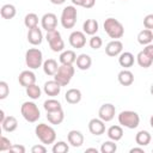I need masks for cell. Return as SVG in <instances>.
Here are the masks:
<instances>
[{"mask_svg":"<svg viewBox=\"0 0 153 153\" xmlns=\"http://www.w3.org/2000/svg\"><path fill=\"white\" fill-rule=\"evenodd\" d=\"M35 133L36 136L39 139V141L43 145H50L54 143V141L56 140V131L53 127L45 124V123H39L36 126L35 128Z\"/></svg>","mask_w":153,"mask_h":153,"instance_id":"cell-1","label":"cell"},{"mask_svg":"<svg viewBox=\"0 0 153 153\" xmlns=\"http://www.w3.org/2000/svg\"><path fill=\"white\" fill-rule=\"evenodd\" d=\"M104 31L108 33L110 38L118 39L124 35V27L121 22L115 18H106L104 22Z\"/></svg>","mask_w":153,"mask_h":153,"instance_id":"cell-2","label":"cell"},{"mask_svg":"<svg viewBox=\"0 0 153 153\" xmlns=\"http://www.w3.org/2000/svg\"><path fill=\"white\" fill-rule=\"evenodd\" d=\"M20 112H22V116L24 117V120L30 123L38 121V118L41 117L39 109L33 102H24L20 106Z\"/></svg>","mask_w":153,"mask_h":153,"instance_id":"cell-3","label":"cell"},{"mask_svg":"<svg viewBox=\"0 0 153 153\" xmlns=\"http://www.w3.org/2000/svg\"><path fill=\"white\" fill-rule=\"evenodd\" d=\"M74 72L73 65H61L54 75V80H56L61 86H67L74 75Z\"/></svg>","mask_w":153,"mask_h":153,"instance_id":"cell-4","label":"cell"},{"mask_svg":"<svg viewBox=\"0 0 153 153\" xmlns=\"http://www.w3.org/2000/svg\"><path fill=\"white\" fill-rule=\"evenodd\" d=\"M118 122L121 126H123L128 129H135L140 123V116L135 111L126 110V111L120 112Z\"/></svg>","mask_w":153,"mask_h":153,"instance_id":"cell-5","label":"cell"},{"mask_svg":"<svg viewBox=\"0 0 153 153\" xmlns=\"http://www.w3.org/2000/svg\"><path fill=\"white\" fill-rule=\"evenodd\" d=\"M25 63L30 69H37L43 63L42 51L37 48H31L25 53Z\"/></svg>","mask_w":153,"mask_h":153,"instance_id":"cell-6","label":"cell"},{"mask_svg":"<svg viewBox=\"0 0 153 153\" xmlns=\"http://www.w3.org/2000/svg\"><path fill=\"white\" fill-rule=\"evenodd\" d=\"M76 8L74 6H66L62 10L61 14V24L65 29H72L74 27L76 23Z\"/></svg>","mask_w":153,"mask_h":153,"instance_id":"cell-7","label":"cell"},{"mask_svg":"<svg viewBox=\"0 0 153 153\" xmlns=\"http://www.w3.org/2000/svg\"><path fill=\"white\" fill-rule=\"evenodd\" d=\"M45 39L49 43V47L51 48L53 51L57 53V51H62L65 48V42L61 38V33L55 29L51 31H47V36Z\"/></svg>","mask_w":153,"mask_h":153,"instance_id":"cell-8","label":"cell"},{"mask_svg":"<svg viewBox=\"0 0 153 153\" xmlns=\"http://www.w3.org/2000/svg\"><path fill=\"white\" fill-rule=\"evenodd\" d=\"M115 114H116V108L115 105H112L111 103H106V104H103L99 110H98V116L100 120H103L104 122H109L111 121L114 117H115Z\"/></svg>","mask_w":153,"mask_h":153,"instance_id":"cell-9","label":"cell"},{"mask_svg":"<svg viewBox=\"0 0 153 153\" xmlns=\"http://www.w3.org/2000/svg\"><path fill=\"white\" fill-rule=\"evenodd\" d=\"M69 44H71L73 48H76V49L82 48V47L86 44V36H85V32H81V31H73V32L69 35Z\"/></svg>","mask_w":153,"mask_h":153,"instance_id":"cell-10","label":"cell"},{"mask_svg":"<svg viewBox=\"0 0 153 153\" xmlns=\"http://www.w3.org/2000/svg\"><path fill=\"white\" fill-rule=\"evenodd\" d=\"M41 23H42V27L45 31L55 30L57 26V17L54 13H45L41 19Z\"/></svg>","mask_w":153,"mask_h":153,"instance_id":"cell-11","label":"cell"},{"mask_svg":"<svg viewBox=\"0 0 153 153\" xmlns=\"http://www.w3.org/2000/svg\"><path fill=\"white\" fill-rule=\"evenodd\" d=\"M122 50H123V44H122V42L118 41V39H114V41L109 42V43L106 44V47H105V53H106V55H108V56H111V57L118 56V55L122 53Z\"/></svg>","mask_w":153,"mask_h":153,"instance_id":"cell-12","label":"cell"},{"mask_svg":"<svg viewBox=\"0 0 153 153\" xmlns=\"http://www.w3.org/2000/svg\"><path fill=\"white\" fill-rule=\"evenodd\" d=\"M105 122L100 118H92L88 122V130L93 135H102L105 131Z\"/></svg>","mask_w":153,"mask_h":153,"instance_id":"cell-13","label":"cell"},{"mask_svg":"<svg viewBox=\"0 0 153 153\" xmlns=\"http://www.w3.org/2000/svg\"><path fill=\"white\" fill-rule=\"evenodd\" d=\"M18 81L22 86H24L26 88L27 86L33 85L36 82V75L31 71H23L18 76Z\"/></svg>","mask_w":153,"mask_h":153,"instance_id":"cell-14","label":"cell"},{"mask_svg":"<svg viewBox=\"0 0 153 153\" xmlns=\"http://www.w3.org/2000/svg\"><path fill=\"white\" fill-rule=\"evenodd\" d=\"M61 87H62V86H61L56 80H49V81H47V82L44 84L43 91H44V93H45L47 96L55 97V96H57V94L60 93Z\"/></svg>","mask_w":153,"mask_h":153,"instance_id":"cell-15","label":"cell"},{"mask_svg":"<svg viewBox=\"0 0 153 153\" xmlns=\"http://www.w3.org/2000/svg\"><path fill=\"white\" fill-rule=\"evenodd\" d=\"M27 41L29 43H31L32 45H39L43 41V35H42V31L41 29H38V26L36 27H32V29H29V32H27Z\"/></svg>","mask_w":153,"mask_h":153,"instance_id":"cell-16","label":"cell"},{"mask_svg":"<svg viewBox=\"0 0 153 153\" xmlns=\"http://www.w3.org/2000/svg\"><path fill=\"white\" fill-rule=\"evenodd\" d=\"M67 139L73 147H80L84 143V135L79 130H71L67 135Z\"/></svg>","mask_w":153,"mask_h":153,"instance_id":"cell-17","label":"cell"},{"mask_svg":"<svg viewBox=\"0 0 153 153\" xmlns=\"http://www.w3.org/2000/svg\"><path fill=\"white\" fill-rule=\"evenodd\" d=\"M117 78H118V82L121 85H123V86H130L134 82V74L128 69L121 71L118 73Z\"/></svg>","mask_w":153,"mask_h":153,"instance_id":"cell-18","label":"cell"},{"mask_svg":"<svg viewBox=\"0 0 153 153\" xmlns=\"http://www.w3.org/2000/svg\"><path fill=\"white\" fill-rule=\"evenodd\" d=\"M98 22L96 19H86L82 24V30L86 35H90V36H93L94 33H97L98 31Z\"/></svg>","mask_w":153,"mask_h":153,"instance_id":"cell-19","label":"cell"},{"mask_svg":"<svg viewBox=\"0 0 153 153\" xmlns=\"http://www.w3.org/2000/svg\"><path fill=\"white\" fill-rule=\"evenodd\" d=\"M47 120L49 123L51 124H60L62 123V121L65 120V114H63V110H57V111H49L47 112Z\"/></svg>","mask_w":153,"mask_h":153,"instance_id":"cell-20","label":"cell"},{"mask_svg":"<svg viewBox=\"0 0 153 153\" xmlns=\"http://www.w3.org/2000/svg\"><path fill=\"white\" fill-rule=\"evenodd\" d=\"M65 99L67 103L69 104H76L81 100V92L78 88H69L66 94H65Z\"/></svg>","mask_w":153,"mask_h":153,"instance_id":"cell-21","label":"cell"},{"mask_svg":"<svg viewBox=\"0 0 153 153\" xmlns=\"http://www.w3.org/2000/svg\"><path fill=\"white\" fill-rule=\"evenodd\" d=\"M76 67L81 71H87L92 65V59L87 54H80L76 57Z\"/></svg>","mask_w":153,"mask_h":153,"instance_id":"cell-22","label":"cell"},{"mask_svg":"<svg viewBox=\"0 0 153 153\" xmlns=\"http://www.w3.org/2000/svg\"><path fill=\"white\" fill-rule=\"evenodd\" d=\"M153 41V31L149 29H143L137 33V42L142 45H147Z\"/></svg>","mask_w":153,"mask_h":153,"instance_id":"cell-23","label":"cell"},{"mask_svg":"<svg viewBox=\"0 0 153 153\" xmlns=\"http://www.w3.org/2000/svg\"><path fill=\"white\" fill-rule=\"evenodd\" d=\"M1 127L5 131L12 133L18 128V121L14 116H6V118L4 120V122L1 123Z\"/></svg>","mask_w":153,"mask_h":153,"instance_id":"cell-24","label":"cell"},{"mask_svg":"<svg viewBox=\"0 0 153 153\" xmlns=\"http://www.w3.org/2000/svg\"><path fill=\"white\" fill-rule=\"evenodd\" d=\"M59 69L57 62L54 59H48L43 62V71L47 75H55Z\"/></svg>","mask_w":153,"mask_h":153,"instance_id":"cell-25","label":"cell"},{"mask_svg":"<svg viewBox=\"0 0 153 153\" xmlns=\"http://www.w3.org/2000/svg\"><path fill=\"white\" fill-rule=\"evenodd\" d=\"M118 63L124 67V68H129L134 65V55L129 51H124V53H121L120 54V57H118Z\"/></svg>","mask_w":153,"mask_h":153,"instance_id":"cell-26","label":"cell"},{"mask_svg":"<svg viewBox=\"0 0 153 153\" xmlns=\"http://www.w3.org/2000/svg\"><path fill=\"white\" fill-rule=\"evenodd\" d=\"M106 134H108V137L110 140H112V141L116 142V141H118V140L122 139V136H123V129H122L121 126H111L108 129Z\"/></svg>","mask_w":153,"mask_h":153,"instance_id":"cell-27","label":"cell"},{"mask_svg":"<svg viewBox=\"0 0 153 153\" xmlns=\"http://www.w3.org/2000/svg\"><path fill=\"white\" fill-rule=\"evenodd\" d=\"M76 54L73 50H65L60 55V62L61 65H73L76 61Z\"/></svg>","mask_w":153,"mask_h":153,"instance_id":"cell-28","label":"cell"},{"mask_svg":"<svg viewBox=\"0 0 153 153\" xmlns=\"http://www.w3.org/2000/svg\"><path fill=\"white\" fill-rule=\"evenodd\" d=\"M136 61H137L139 66L142 67V68H148V67H151L152 63H153V59H152L148 54H146L143 50H141V51L137 54Z\"/></svg>","mask_w":153,"mask_h":153,"instance_id":"cell-29","label":"cell"},{"mask_svg":"<svg viewBox=\"0 0 153 153\" xmlns=\"http://www.w3.org/2000/svg\"><path fill=\"white\" fill-rule=\"evenodd\" d=\"M151 134L147 130H140L135 136V141L139 146H147L151 142Z\"/></svg>","mask_w":153,"mask_h":153,"instance_id":"cell-30","label":"cell"},{"mask_svg":"<svg viewBox=\"0 0 153 153\" xmlns=\"http://www.w3.org/2000/svg\"><path fill=\"white\" fill-rule=\"evenodd\" d=\"M0 13H1V17H2L4 19H12V18L16 16L17 10H16V7H14L13 5L6 4V5H4V6L1 7Z\"/></svg>","mask_w":153,"mask_h":153,"instance_id":"cell-31","label":"cell"},{"mask_svg":"<svg viewBox=\"0 0 153 153\" xmlns=\"http://www.w3.org/2000/svg\"><path fill=\"white\" fill-rule=\"evenodd\" d=\"M43 108H44V110L47 111V112H49V111H57V110H61L62 109V105H61V103L59 102V100H56V99H47L44 103H43Z\"/></svg>","mask_w":153,"mask_h":153,"instance_id":"cell-32","label":"cell"},{"mask_svg":"<svg viewBox=\"0 0 153 153\" xmlns=\"http://www.w3.org/2000/svg\"><path fill=\"white\" fill-rule=\"evenodd\" d=\"M24 25L27 29L36 27L38 25V16L36 13H27L24 18Z\"/></svg>","mask_w":153,"mask_h":153,"instance_id":"cell-33","label":"cell"},{"mask_svg":"<svg viewBox=\"0 0 153 153\" xmlns=\"http://www.w3.org/2000/svg\"><path fill=\"white\" fill-rule=\"evenodd\" d=\"M41 93H42V91H41L39 86H37L36 84L30 85V86L26 87V94H27L31 99H38V98L41 97Z\"/></svg>","mask_w":153,"mask_h":153,"instance_id":"cell-34","label":"cell"},{"mask_svg":"<svg viewBox=\"0 0 153 153\" xmlns=\"http://www.w3.org/2000/svg\"><path fill=\"white\" fill-rule=\"evenodd\" d=\"M117 149V145L115 143V141H105L103 142L102 147H100V152L102 153H114Z\"/></svg>","mask_w":153,"mask_h":153,"instance_id":"cell-35","label":"cell"},{"mask_svg":"<svg viewBox=\"0 0 153 153\" xmlns=\"http://www.w3.org/2000/svg\"><path fill=\"white\" fill-rule=\"evenodd\" d=\"M68 151H69V147L65 141H59L53 146L54 153H67Z\"/></svg>","mask_w":153,"mask_h":153,"instance_id":"cell-36","label":"cell"},{"mask_svg":"<svg viewBox=\"0 0 153 153\" xmlns=\"http://www.w3.org/2000/svg\"><path fill=\"white\" fill-rule=\"evenodd\" d=\"M88 44H90V47L92 48V49H99L100 47H102V44H103V41H102V38L99 37V36H92L91 38H90V42H88Z\"/></svg>","mask_w":153,"mask_h":153,"instance_id":"cell-37","label":"cell"},{"mask_svg":"<svg viewBox=\"0 0 153 153\" xmlns=\"http://www.w3.org/2000/svg\"><path fill=\"white\" fill-rule=\"evenodd\" d=\"M10 93V87L6 81H0V99H5Z\"/></svg>","mask_w":153,"mask_h":153,"instance_id":"cell-38","label":"cell"},{"mask_svg":"<svg viewBox=\"0 0 153 153\" xmlns=\"http://www.w3.org/2000/svg\"><path fill=\"white\" fill-rule=\"evenodd\" d=\"M12 143L10 141V139H7L6 136H1L0 139V151L4 152V151H10Z\"/></svg>","mask_w":153,"mask_h":153,"instance_id":"cell-39","label":"cell"},{"mask_svg":"<svg viewBox=\"0 0 153 153\" xmlns=\"http://www.w3.org/2000/svg\"><path fill=\"white\" fill-rule=\"evenodd\" d=\"M143 26H145L146 29L153 30V13L147 14V16L143 18Z\"/></svg>","mask_w":153,"mask_h":153,"instance_id":"cell-40","label":"cell"},{"mask_svg":"<svg viewBox=\"0 0 153 153\" xmlns=\"http://www.w3.org/2000/svg\"><path fill=\"white\" fill-rule=\"evenodd\" d=\"M10 151L11 152H17V153H25V147L23 145H12Z\"/></svg>","mask_w":153,"mask_h":153,"instance_id":"cell-41","label":"cell"},{"mask_svg":"<svg viewBox=\"0 0 153 153\" xmlns=\"http://www.w3.org/2000/svg\"><path fill=\"white\" fill-rule=\"evenodd\" d=\"M31 152L32 153H45L47 152V148L43 145H35L31 148Z\"/></svg>","mask_w":153,"mask_h":153,"instance_id":"cell-42","label":"cell"},{"mask_svg":"<svg viewBox=\"0 0 153 153\" xmlns=\"http://www.w3.org/2000/svg\"><path fill=\"white\" fill-rule=\"evenodd\" d=\"M94 4H96V0H84L81 6L84 8H92L94 6Z\"/></svg>","mask_w":153,"mask_h":153,"instance_id":"cell-43","label":"cell"},{"mask_svg":"<svg viewBox=\"0 0 153 153\" xmlns=\"http://www.w3.org/2000/svg\"><path fill=\"white\" fill-rule=\"evenodd\" d=\"M143 51H145L146 54H148V55H149V56L153 59V43H149V44L145 45Z\"/></svg>","mask_w":153,"mask_h":153,"instance_id":"cell-44","label":"cell"},{"mask_svg":"<svg viewBox=\"0 0 153 153\" xmlns=\"http://www.w3.org/2000/svg\"><path fill=\"white\" fill-rule=\"evenodd\" d=\"M135 152H139V153H145L143 152V148H140V147H134L130 149V153H135Z\"/></svg>","mask_w":153,"mask_h":153,"instance_id":"cell-45","label":"cell"},{"mask_svg":"<svg viewBox=\"0 0 153 153\" xmlns=\"http://www.w3.org/2000/svg\"><path fill=\"white\" fill-rule=\"evenodd\" d=\"M71 1H72V4L75 5V6H81L84 0H71Z\"/></svg>","mask_w":153,"mask_h":153,"instance_id":"cell-46","label":"cell"},{"mask_svg":"<svg viewBox=\"0 0 153 153\" xmlns=\"http://www.w3.org/2000/svg\"><path fill=\"white\" fill-rule=\"evenodd\" d=\"M65 1L66 0H50V2L54 4V5H62Z\"/></svg>","mask_w":153,"mask_h":153,"instance_id":"cell-47","label":"cell"},{"mask_svg":"<svg viewBox=\"0 0 153 153\" xmlns=\"http://www.w3.org/2000/svg\"><path fill=\"white\" fill-rule=\"evenodd\" d=\"M5 118H6V116H5V112H4V110H0V123H2Z\"/></svg>","mask_w":153,"mask_h":153,"instance_id":"cell-48","label":"cell"},{"mask_svg":"<svg viewBox=\"0 0 153 153\" xmlns=\"http://www.w3.org/2000/svg\"><path fill=\"white\" fill-rule=\"evenodd\" d=\"M86 152H94V153H98V149H97V148H86Z\"/></svg>","mask_w":153,"mask_h":153,"instance_id":"cell-49","label":"cell"},{"mask_svg":"<svg viewBox=\"0 0 153 153\" xmlns=\"http://www.w3.org/2000/svg\"><path fill=\"white\" fill-rule=\"evenodd\" d=\"M149 124H151V127L153 128V115H152L151 118H149Z\"/></svg>","mask_w":153,"mask_h":153,"instance_id":"cell-50","label":"cell"},{"mask_svg":"<svg viewBox=\"0 0 153 153\" xmlns=\"http://www.w3.org/2000/svg\"><path fill=\"white\" fill-rule=\"evenodd\" d=\"M149 92H151V94L153 96V84L151 85V88H149Z\"/></svg>","mask_w":153,"mask_h":153,"instance_id":"cell-51","label":"cell"},{"mask_svg":"<svg viewBox=\"0 0 153 153\" xmlns=\"http://www.w3.org/2000/svg\"><path fill=\"white\" fill-rule=\"evenodd\" d=\"M123 1H126V0H123Z\"/></svg>","mask_w":153,"mask_h":153,"instance_id":"cell-52","label":"cell"},{"mask_svg":"<svg viewBox=\"0 0 153 153\" xmlns=\"http://www.w3.org/2000/svg\"><path fill=\"white\" fill-rule=\"evenodd\" d=\"M152 31H153V30H152Z\"/></svg>","mask_w":153,"mask_h":153,"instance_id":"cell-53","label":"cell"}]
</instances>
